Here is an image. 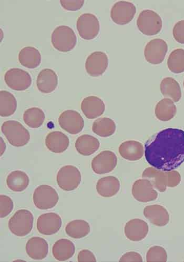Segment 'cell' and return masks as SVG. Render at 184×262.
Returning <instances> with one entry per match:
<instances>
[{"label": "cell", "mask_w": 184, "mask_h": 262, "mask_svg": "<svg viewBox=\"0 0 184 262\" xmlns=\"http://www.w3.org/2000/svg\"><path fill=\"white\" fill-rule=\"evenodd\" d=\"M58 186L62 190L72 191L77 189L81 182V174L75 166L68 165L63 166L57 176Z\"/></svg>", "instance_id": "ba28073f"}, {"label": "cell", "mask_w": 184, "mask_h": 262, "mask_svg": "<svg viewBox=\"0 0 184 262\" xmlns=\"http://www.w3.org/2000/svg\"><path fill=\"white\" fill-rule=\"evenodd\" d=\"M57 191L50 185H40L35 189L33 201L35 207L44 210L53 208L59 202Z\"/></svg>", "instance_id": "52a82bcc"}, {"label": "cell", "mask_w": 184, "mask_h": 262, "mask_svg": "<svg viewBox=\"0 0 184 262\" xmlns=\"http://www.w3.org/2000/svg\"><path fill=\"white\" fill-rule=\"evenodd\" d=\"M62 220L59 215L51 212L40 215L37 220L36 228L44 235H52L58 233L62 227Z\"/></svg>", "instance_id": "2e32d148"}, {"label": "cell", "mask_w": 184, "mask_h": 262, "mask_svg": "<svg viewBox=\"0 0 184 262\" xmlns=\"http://www.w3.org/2000/svg\"><path fill=\"white\" fill-rule=\"evenodd\" d=\"M120 261H142V256L135 252H129L124 254L120 259Z\"/></svg>", "instance_id": "b9f144b4"}, {"label": "cell", "mask_w": 184, "mask_h": 262, "mask_svg": "<svg viewBox=\"0 0 184 262\" xmlns=\"http://www.w3.org/2000/svg\"><path fill=\"white\" fill-rule=\"evenodd\" d=\"M78 261H97L95 254L88 250L81 251L78 256Z\"/></svg>", "instance_id": "60d3db41"}, {"label": "cell", "mask_w": 184, "mask_h": 262, "mask_svg": "<svg viewBox=\"0 0 184 262\" xmlns=\"http://www.w3.org/2000/svg\"><path fill=\"white\" fill-rule=\"evenodd\" d=\"M5 81L10 89L18 91L27 90L32 84V78L29 72L19 68H12L7 71Z\"/></svg>", "instance_id": "30bf717a"}, {"label": "cell", "mask_w": 184, "mask_h": 262, "mask_svg": "<svg viewBox=\"0 0 184 262\" xmlns=\"http://www.w3.org/2000/svg\"><path fill=\"white\" fill-rule=\"evenodd\" d=\"M77 29L82 39L86 40L94 39L100 30V22L95 14L83 13L78 18Z\"/></svg>", "instance_id": "9c48e42d"}, {"label": "cell", "mask_w": 184, "mask_h": 262, "mask_svg": "<svg viewBox=\"0 0 184 262\" xmlns=\"http://www.w3.org/2000/svg\"><path fill=\"white\" fill-rule=\"evenodd\" d=\"M58 83V75L51 69H43L37 77V88L41 92L45 94H48L56 89Z\"/></svg>", "instance_id": "44dd1931"}, {"label": "cell", "mask_w": 184, "mask_h": 262, "mask_svg": "<svg viewBox=\"0 0 184 262\" xmlns=\"http://www.w3.org/2000/svg\"><path fill=\"white\" fill-rule=\"evenodd\" d=\"M81 109L88 119H96L102 116L105 110L103 101L96 96L85 98L81 102Z\"/></svg>", "instance_id": "ffe728a7"}, {"label": "cell", "mask_w": 184, "mask_h": 262, "mask_svg": "<svg viewBox=\"0 0 184 262\" xmlns=\"http://www.w3.org/2000/svg\"><path fill=\"white\" fill-rule=\"evenodd\" d=\"M145 217L157 227L167 226L170 222V214L167 209L160 205L147 206L144 210Z\"/></svg>", "instance_id": "d6986e66"}, {"label": "cell", "mask_w": 184, "mask_h": 262, "mask_svg": "<svg viewBox=\"0 0 184 262\" xmlns=\"http://www.w3.org/2000/svg\"><path fill=\"white\" fill-rule=\"evenodd\" d=\"M149 231L148 224L145 221L139 219L128 221L124 228L126 237L134 242H139L144 239L148 234Z\"/></svg>", "instance_id": "ac0fdd59"}, {"label": "cell", "mask_w": 184, "mask_h": 262, "mask_svg": "<svg viewBox=\"0 0 184 262\" xmlns=\"http://www.w3.org/2000/svg\"><path fill=\"white\" fill-rule=\"evenodd\" d=\"M26 261L25 260H20V259L14 260V261Z\"/></svg>", "instance_id": "ee69618b"}, {"label": "cell", "mask_w": 184, "mask_h": 262, "mask_svg": "<svg viewBox=\"0 0 184 262\" xmlns=\"http://www.w3.org/2000/svg\"><path fill=\"white\" fill-rule=\"evenodd\" d=\"M119 151L120 156L125 160L135 161L142 158L145 149L141 143L132 140L122 143Z\"/></svg>", "instance_id": "cb8c5ba5"}, {"label": "cell", "mask_w": 184, "mask_h": 262, "mask_svg": "<svg viewBox=\"0 0 184 262\" xmlns=\"http://www.w3.org/2000/svg\"><path fill=\"white\" fill-rule=\"evenodd\" d=\"M121 184L119 179L113 176H108L99 180L96 186L98 193L104 198L116 195L120 190Z\"/></svg>", "instance_id": "484cf974"}, {"label": "cell", "mask_w": 184, "mask_h": 262, "mask_svg": "<svg viewBox=\"0 0 184 262\" xmlns=\"http://www.w3.org/2000/svg\"><path fill=\"white\" fill-rule=\"evenodd\" d=\"M76 247L70 240L62 238L55 242L52 248L53 256L59 261H66L73 257Z\"/></svg>", "instance_id": "4316f807"}, {"label": "cell", "mask_w": 184, "mask_h": 262, "mask_svg": "<svg viewBox=\"0 0 184 262\" xmlns=\"http://www.w3.org/2000/svg\"><path fill=\"white\" fill-rule=\"evenodd\" d=\"M33 221V215L30 211L26 209L18 210L9 220V229L16 236L24 237L31 232Z\"/></svg>", "instance_id": "5b68a950"}, {"label": "cell", "mask_w": 184, "mask_h": 262, "mask_svg": "<svg viewBox=\"0 0 184 262\" xmlns=\"http://www.w3.org/2000/svg\"><path fill=\"white\" fill-rule=\"evenodd\" d=\"M0 215L1 218L3 219L12 212L14 208V203L12 200L6 195L0 196Z\"/></svg>", "instance_id": "74e56055"}, {"label": "cell", "mask_w": 184, "mask_h": 262, "mask_svg": "<svg viewBox=\"0 0 184 262\" xmlns=\"http://www.w3.org/2000/svg\"><path fill=\"white\" fill-rule=\"evenodd\" d=\"M17 108V102L15 97L9 91L0 92V115L8 117L13 115Z\"/></svg>", "instance_id": "836d02e7"}, {"label": "cell", "mask_w": 184, "mask_h": 262, "mask_svg": "<svg viewBox=\"0 0 184 262\" xmlns=\"http://www.w3.org/2000/svg\"><path fill=\"white\" fill-rule=\"evenodd\" d=\"M144 153L152 167L164 171L174 170L184 162V131L174 128L161 130L145 144Z\"/></svg>", "instance_id": "6da1fadb"}, {"label": "cell", "mask_w": 184, "mask_h": 262, "mask_svg": "<svg viewBox=\"0 0 184 262\" xmlns=\"http://www.w3.org/2000/svg\"><path fill=\"white\" fill-rule=\"evenodd\" d=\"M61 6L66 10L76 11L80 10L83 6V0H60Z\"/></svg>", "instance_id": "f35d334b"}, {"label": "cell", "mask_w": 184, "mask_h": 262, "mask_svg": "<svg viewBox=\"0 0 184 262\" xmlns=\"http://www.w3.org/2000/svg\"><path fill=\"white\" fill-rule=\"evenodd\" d=\"M20 64L28 69H33L38 67L42 61L40 51L33 47H26L21 50L18 56Z\"/></svg>", "instance_id": "d4e9b609"}, {"label": "cell", "mask_w": 184, "mask_h": 262, "mask_svg": "<svg viewBox=\"0 0 184 262\" xmlns=\"http://www.w3.org/2000/svg\"><path fill=\"white\" fill-rule=\"evenodd\" d=\"M173 34L174 38L178 43L184 44V20L179 21L175 24Z\"/></svg>", "instance_id": "ab89813d"}, {"label": "cell", "mask_w": 184, "mask_h": 262, "mask_svg": "<svg viewBox=\"0 0 184 262\" xmlns=\"http://www.w3.org/2000/svg\"><path fill=\"white\" fill-rule=\"evenodd\" d=\"M142 178L150 181L154 188L160 192H165L168 187L175 188L181 181V176L177 171H164L153 167L146 168Z\"/></svg>", "instance_id": "7a4b0ae2"}, {"label": "cell", "mask_w": 184, "mask_h": 262, "mask_svg": "<svg viewBox=\"0 0 184 262\" xmlns=\"http://www.w3.org/2000/svg\"><path fill=\"white\" fill-rule=\"evenodd\" d=\"M100 146L99 141L95 137L84 135L76 140L75 147L77 151L84 156H89L96 152Z\"/></svg>", "instance_id": "83f0119b"}, {"label": "cell", "mask_w": 184, "mask_h": 262, "mask_svg": "<svg viewBox=\"0 0 184 262\" xmlns=\"http://www.w3.org/2000/svg\"><path fill=\"white\" fill-rule=\"evenodd\" d=\"M177 108L174 102L169 98H164L156 105L155 114L157 119L161 121L167 122L174 118Z\"/></svg>", "instance_id": "f1b7e54d"}, {"label": "cell", "mask_w": 184, "mask_h": 262, "mask_svg": "<svg viewBox=\"0 0 184 262\" xmlns=\"http://www.w3.org/2000/svg\"><path fill=\"white\" fill-rule=\"evenodd\" d=\"M183 88H184V81H183Z\"/></svg>", "instance_id": "f6af8a7d"}, {"label": "cell", "mask_w": 184, "mask_h": 262, "mask_svg": "<svg viewBox=\"0 0 184 262\" xmlns=\"http://www.w3.org/2000/svg\"><path fill=\"white\" fill-rule=\"evenodd\" d=\"M28 255L34 260L44 259L49 252V245L47 241L40 237H33L29 239L26 246Z\"/></svg>", "instance_id": "7402d4cb"}, {"label": "cell", "mask_w": 184, "mask_h": 262, "mask_svg": "<svg viewBox=\"0 0 184 262\" xmlns=\"http://www.w3.org/2000/svg\"><path fill=\"white\" fill-rule=\"evenodd\" d=\"M61 127L71 135H77L81 132L84 126V121L78 112L66 110L59 118Z\"/></svg>", "instance_id": "7c38bea8"}, {"label": "cell", "mask_w": 184, "mask_h": 262, "mask_svg": "<svg viewBox=\"0 0 184 262\" xmlns=\"http://www.w3.org/2000/svg\"><path fill=\"white\" fill-rule=\"evenodd\" d=\"M162 95L178 102L181 98V91L179 84L174 78H165L162 81L160 85Z\"/></svg>", "instance_id": "4dcf8cb0"}, {"label": "cell", "mask_w": 184, "mask_h": 262, "mask_svg": "<svg viewBox=\"0 0 184 262\" xmlns=\"http://www.w3.org/2000/svg\"><path fill=\"white\" fill-rule=\"evenodd\" d=\"M23 119L27 126L30 128H37L43 125L45 115L42 109L33 107L26 110Z\"/></svg>", "instance_id": "e575fe53"}, {"label": "cell", "mask_w": 184, "mask_h": 262, "mask_svg": "<svg viewBox=\"0 0 184 262\" xmlns=\"http://www.w3.org/2000/svg\"><path fill=\"white\" fill-rule=\"evenodd\" d=\"M2 130L9 143L14 147L26 145L30 141L29 130L20 122L14 120L5 122Z\"/></svg>", "instance_id": "3957f363"}, {"label": "cell", "mask_w": 184, "mask_h": 262, "mask_svg": "<svg viewBox=\"0 0 184 262\" xmlns=\"http://www.w3.org/2000/svg\"><path fill=\"white\" fill-rule=\"evenodd\" d=\"M136 13V8L132 3L121 1L116 3L110 10V17L119 25H125L132 21Z\"/></svg>", "instance_id": "8fae6325"}, {"label": "cell", "mask_w": 184, "mask_h": 262, "mask_svg": "<svg viewBox=\"0 0 184 262\" xmlns=\"http://www.w3.org/2000/svg\"><path fill=\"white\" fill-rule=\"evenodd\" d=\"M0 147H1V156H3L6 151L7 147L6 144L2 137H1V144H0Z\"/></svg>", "instance_id": "7bdbcfd3"}, {"label": "cell", "mask_w": 184, "mask_h": 262, "mask_svg": "<svg viewBox=\"0 0 184 262\" xmlns=\"http://www.w3.org/2000/svg\"><path fill=\"white\" fill-rule=\"evenodd\" d=\"M167 252L162 247H153L147 253V261H167Z\"/></svg>", "instance_id": "8d00e7d4"}, {"label": "cell", "mask_w": 184, "mask_h": 262, "mask_svg": "<svg viewBox=\"0 0 184 262\" xmlns=\"http://www.w3.org/2000/svg\"><path fill=\"white\" fill-rule=\"evenodd\" d=\"M168 51V45L162 39H155L147 43L144 49L146 60L152 64L162 63Z\"/></svg>", "instance_id": "4fadbf2b"}, {"label": "cell", "mask_w": 184, "mask_h": 262, "mask_svg": "<svg viewBox=\"0 0 184 262\" xmlns=\"http://www.w3.org/2000/svg\"><path fill=\"white\" fill-rule=\"evenodd\" d=\"M118 164V158L112 151L101 152L91 161L92 170L97 174H104L113 171Z\"/></svg>", "instance_id": "5bb4252c"}, {"label": "cell", "mask_w": 184, "mask_h": 262, "mask_svg": "<svg viewBox=\"0 0 184 262\" xmlns=\"http://www.w3.org/2000/svg\"><path fill=\"white\" fill-rule=\"evenodd\" d=\"M88 223L83 220H76L70 222L65 228L66 234L73 238L79 239L86 236L90 232Z\"/></svg>", "instance_id": "1f68e13d"}, {"label": "cell", "mask_w": 184, "mask_h": 262, "mask_svg": "<svg viewBox=\"0 0 184 262\" xmlns=\"http://www.w3.org/2000/svg\"><path fill=\"white\" fill-rule=\"evenodd\" d=\"M138 29L146 35L157 34L162 29L163 23L160 15L151 10H145L139 14L137 21Z\"/></svg>", "instance_id": "8992f818"}, {"label": "cell", "mask_w": 184, "mask_h": 262, "mask_svg": "<svg viewBox=\"0 0 184 262\" xmlns=\"http://www.w3.org/2000/svg\"><path fill=\"white\" fill-rule=\"evenodd\" d=\"M150 181L146 179H139L133 185L132 193L139 202L146 203L156 200L158 193Z\"/></svg>", "instance_id": "e0dca14e"}, {"label": "cell", "mask_w": 184, "mask_h": 262, "mask_svg": "<svg viewBox=\"0 0 184 262\" xmlns=\"http://www.w3.org/2000/svg\"><path fill=\"white\" fill-rule=\"evenodd\" d=\"M108 66L107 55L102 51L91 53L87 58L85 67L90 76L98 77L106 71Z\"/></svg>", "instance_id": "9a60e30c"}, {"label": "cell", "mask_w": 184, "mask_h": 262, "mask_svg": "<svg viewBox=\"0 0 184 262\" xmlns=\"http://www.w3.org/2000/svg\"><path fill=\"white\" fill-rule=\"evenodd\" d=\"M45 143L47 147L51 152L62 154L67 149L70 140L63 133L59 131H54L47 135Z\"/></svg>", "instance_id": "603a6c76"}, {"label": "cell", "mask_w": 184, "mask_h": 262, "mask_svg": "<svg viewBox=\"0 0 184 262\" xmlns=\"http://www.w3.org/2000/svg\"><path fill=\"white\" fill-rule=\"evenodd\" d=\"M8 188L15 192H21L28 188L30 179L25 172L16 170L12 172L8 176L6 180Z\"/></svg>", "instance_id": "f546056e"}, {"label": "cell", "mask_w": 184, "mask_h": 262, "mask_svg": "<svg viewBox=\"0 0 184 262\" xmlns=\"http://www.w3.org/2000/svg\"><path fill=\"white\" fill-rule=\"evenodd\" d=\"M117 128L114 121L108 118H101L96 120L92 125V130L99 137H109L112 136Z\"/></svg>", "instance_id": "d6a6232c"}, {"label": "cell", "mask_w": 184, "mask_h": 262, "mask_svg": "<svg viewBox=\"0 0 184 262\" xmlns=\"http://www.w3.org/2000/svg\"><path fill=\"white\" fill-rule=\"evenodd\" d=\"M168 67L174 73L184 72V50L177 49L173 51L168 60Z\"/></svg>", "instance_id": "d590c367"}, {"label": "cell", "mask_w": 184, "mask_h": 262, "mask_svg": "<svg viewBox=\"0 0 184 262\" xmlns=\"http://www.w3.org/2000/svg\"><path fill=\"white\" fill-rule=\"evenodd\" d=\"M77 43V35L75 31L68 26H58L52 33V45L60 52L71 51L76 47Z\"/></svg>", "instance_id": "277c9868"}]
</instances>
